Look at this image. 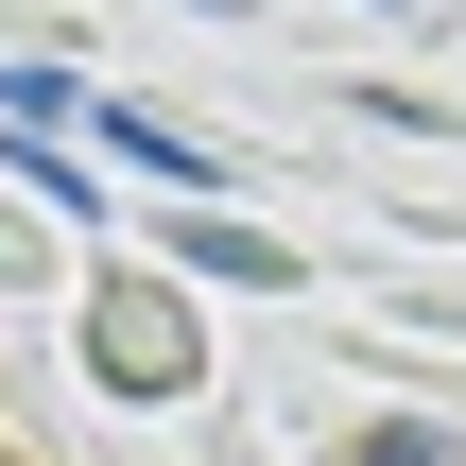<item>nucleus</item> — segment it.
<instances>
[{"label":"nucleus","instance_id":"3","mask_svg":"<svg viewBox=\"0 0 466 466\" xmlns=\"http://www.w3.org/2000/svg\"><path fill=\"white\" fill-rule=\"evenodd\" d=\"M363 466H466V432H415L398 415V432H363Z\"/></svg>","mask_w":466,"mask_h":466},{"label":"nucleus","instance_id":"1","mask_svg":"<svg viewBox=\"0 0 466 466\" xmlns=\"http://www.w3.org/2000/svg\"><path fill=\"white\" fill-rule=\"evenodd\" d=\"M86 121H104V138H121V156H138L156 190H225V156H208L190 121H156V104H86Z\"/></svg>","mask_w":466,"mask_h":466},{"label":"nucleus","instance_id":"2","mask_svg":"<svg viewBox=\"0 0 466 466\" xmlns=\"http://www.w3.org/2000/svg\"><path fill=\"white\" fill-rule=\"evenodd\" d=\"M0 173H17V190H35V208H69V225H86V208H104V190H86V173H69V156H52V138H17V156H0Z\"/></svg>","mask_w":466,"mask_h":466}]
</instances>
